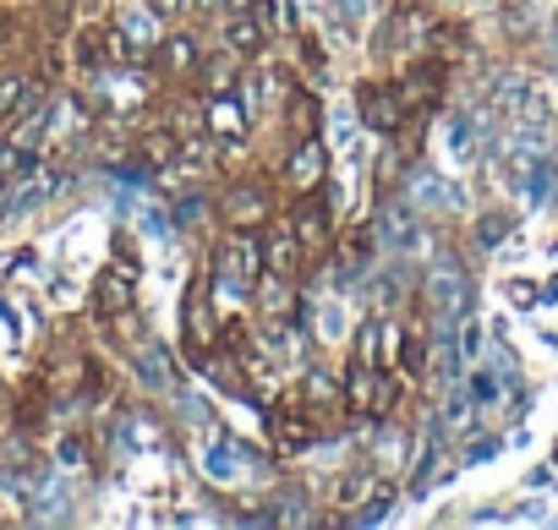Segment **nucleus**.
I'll list each match as a JSON object with an SVG mask.
<instances>
[{
    "label": "nucleus",
    "instance_id": "obj_1",
    "mask_svg": "<svg viewBox=\"0 0 558 530\" xmlns=\"http://www.w3.org/2000/svg\"><path fill=\"white\" fill-rule=\"evenodd\" d=\"M263 230H225L214 241V257H208V274L219 291H235L252 301V285L263 280Z\"/></svg>",
    "mask_w": 558,
    "mask_h": 530
},
{
    "label": "nucleus",
    "instance_id": "obj_2",
    "mask_svg": "<svg viewBox=\"0 0 558 530\" xmlns=\"http://www.w3.org/2000/svg\"><path fill=\"white\" fill-rule=\"evenodd\" d=\"M214 213L225 219V230H263V224L279 213V181L235 175V181L225 186V197L214 202Z\"/></svg>",
    "mask_w": 558,
    "mask_h": 530
},
{
    "label": "nucleus",
    "instance_id": "obj_3",
    "mask_svg": "<svg viewBox=\"0 0 558 530\" xmlns=\"http://www.w3.org/2000/svg\"><path fill=\"white\" fill-rule=\"evenodd\" d=\"M203 61H208V50H203V39L192 34V28H165V39L154 45V56H148V72L165 83V88H192L197 77H203Z\"/></svg>",
    "mask_w": 558,
    "mask_h": 530
},
{
    "label": "nucleus",
    "instance_id": "obj_4",
    "mask_svg": "<svg viewBox=\"0 0 558 530\" xmlns=\"http://www.w3.org/2000/svg\"><path fill=\"white\" fill-rule=\"evenodd\" d=\"M268 437H274V454H286V459H296V454H307L318 437H324V416L318 410H307L296 394L291 399H274V416H268Z\"/></svg>",
    "mask_w": 558,
    "mask_h": 530
},
{
    "label": "nucleus",
    "instance_id": "obj_5",
    "mask_svg": "<svg viewBox=\"0 0 558 530\" xmlns=\"http://www.w3.org/2000/svg\"><path fill=\"white\" fill-rule=\"evenodd\" d=\"M427 23H433V12L422 0H400L384 23V34H378V56L384 61H416L422 45H427Z\"/></svg>",
    "mask_w": 558,
    "mask_h": 530
},
{
    "label": "nucleus",
    "instance_id": "obj_6",
    "mask_svg": "<svg viewBox=\"0 0 558 530\" xmlns=\"http://www.w3.org/2000/svg\"><path fill=\"white\" fill-rule=\"evenodd\" d=\"M324 175H329V153H324V143H318V132L313 137H302V143H291L286 148V159H279V192H291V197H307V192H318L324 186Z\"/></svg>",
    "mask_w": 558,
    "mask_h": 530
},
{
    "label": "nucleus",
    "instance_id": "obj_7",
    "mask_svg": "<svg viewBox=\"0 0 558 530\" xmlns=\"http://www.w3.org/2000/svg\"><path fill=\"white\" fill-rule=\"evenodd\" d=\"M263 262H268L263 274H286V280H302V274L313 269L307 246L296 241V224H291V213H274V219L263 224Z\"/></svg>",
    "mask_w": 558,
    "mask_h": 530
},
{
    "label": "nucleus",
    "instance_id": "obj_8",
    "mask_svg": "<svg viewBox=\"0 0 558 530\" xmlns=\"http://www.w3.org/2000/svg\"><path fill=\"white\" fill-rule=\"evenodd\" d=\"M132 301H137V262L126 251V257H116L110 269L94 280V318L99 323H121L132 312Z\"/></svg>",
    "mask_w": 558,
    "mask_h": 530
},
{
    "label": "nucleus",
    "instance_id": "obj_9",
    "mask_svg": "<svg viewBox=\"0 0 558 530\" xmlns=\"http://www.w3.org/2000/svg\"><path fill=\"white\" fill-rule=\"evenodd\" d=\"M395 88H400L405 110L422 115V110H433V104L444 99V88H449V66L433 61V56H416V61H405V66L395 72Z\"/></svg>",
    "mask_w": 558,
    "mask_h": 530
},
{
    "label": "nucleus",
    "instance_id": "obj_10",
    "mask_svg": "<svg viewBox=\"0 0 558 530\" xmlns=\"http://www.w3.org/2000/svg\"><path fill=\"white\" fill-rule=\"evenodd\" d=\"M356 104H362V121L378 132V137H395L400 126H411L416 115L405 110V99H400V88H395V77L389 83H362V94H356Z\"/></svg>",
    "mask_w": 558,
    "mask_h": 530
},
{
    "label": "nucleus",
    "instance_id": "obj_11",
    "mask_svg": "<svg viewBox=\"0 0 558 530\" xmlns=\"http://www.w3.org/2000/svg\"><path fill=\"white\" fill-rule=\"evenodd\" d=\"M291 224H296V241L307 246L313 262H324V257L335 251V241H340V235H335V213L318 202V192H307V197L291 208Z\"/></svg>",
    "mask_w": 558,
    "mask_h": 530
},
{
    "label": "nucleus",
    "instance_id": "obj_12",
    "mask_svg": "<svg viewBox=\"0 0 558 530\" xmlns=\"http://www.w3.org/2000/svg\"><path fill=\"white\" fill-rule=\"evenodd\" d=\"M296 399H302L307 410H318L324 421H329V416H351V410H345V378L329 372V367L296 372Z\"/></svg>",
    "mask_w": 558,
    "mask_h": 530
},
{
    "label": "nucleus",
    "instance_id": "obj_13",
    "mask_svg": "<svg viewBox=\"0 0 558 530\" xmlns=\"http://www.w3.org/2000/svg\"><path fill=\"white\" fill-rule=\"evenodd\" d=\"M422 56H433V61H444V66H460V61L471 56V23H460V17H433Z\"/></svg>",
    "mask_w": 558,
    "mask_h": 530
},
{
    "label": "nucleus",
    "instance_id": "obj_14",
    "mask_svg": "<svg viewBox=\"0 0 558 530\" xmlns=\"http://www.w3.org/2000/svg\"><path fill=\"white\" fill-rule=\"evenodd\" d=\"M219 39H225V50H230L235 61H246V66H252V61L268 50V23H263V17H252V12H241V17H225Z\"/></svg>",
    "mask_w": 558,
    "mask_h": 530
},
{
    "label": "nucleus",
    "instance_id": "obj_15",
    "mask_svg": "<svg viewBox=\"0 0 558 530\" xmlns=\"http://www.w3.org/2000/svg\"><path fill=\"white\" fill-rule=\"evenodd\" d=\"M422 356H427V329L422 323H405L400 329V372L405 378H422Z\"/></svg>",
    "mask_w": 558,
    "mask_h": 530
},
{
    "label": "nucleus",
    "instance_id": "obj_16",
    "mask_svg": "<svg viewBox=\"0 0 558 530\" xmlns=\"http://www.w3.org/2000/svg\"><path fill=\"white\" fill-rule=\"evenodd\" d=\"M148 7H154V17H159V23H170V28H175V23H186V17L197 12V0H148Z\"/></svg>",
    "mask_w": 558,
    "mask_h": 530
},
{
    "label": "nucleus",
    "instance_id": "obj_17",
    "mask_svg": "<svg viewBox=\"0 0 558 530\" xmlns=\"http://www.w3.org/2000/svg\"><path fill=\"white\" fill-rule=\"evenodd\" d=\"M61 459H66V465H83V459H88V443H83V437H66V443H61Z\"/></svg>",
    "mask_w": 558,
    "mask_h": 530
}]
</instances>
